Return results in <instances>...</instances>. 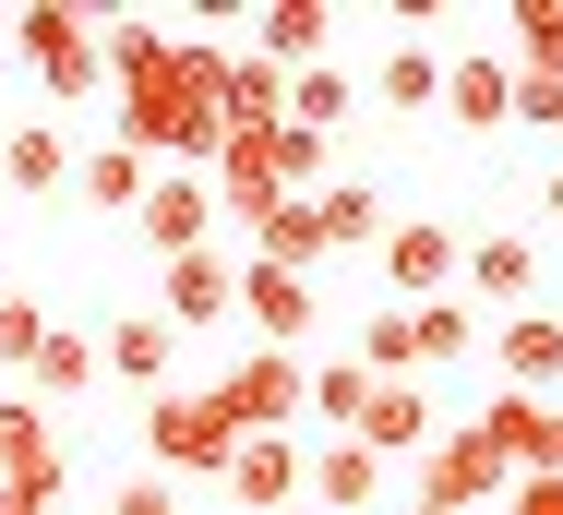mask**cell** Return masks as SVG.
Instances as JSON below:
<instances>
[{
	"label": "cell",
	"mask_w": 563,
	"mask_h": 515,
	"mask_svg": "<svg viewBox=\"0 0 563 515\" xmlns=\"http://www.w3.org/2000/svg\"><path fill=\"white\" fill-rule=\"evenodd\" d=\"M252 48L300 85V73H324V48H336V0H264L252 12Z\"/></svg>",
	"instance_id": "cell-12"
},
{
	"label": "cell",
	"mask_w": 563,
	"mask_h": 515,
	"mask_svg": "<svg viewBox=\"0 0 563 515\" xmlns=\"http://www.w3.org/2000/svg\"><path fill=\"white\" fill-rule=\"evenodd\" d=\"M347 360H360L372 384H420V311H408V300H372L360 336H347Z\"/></svg>",
	"instance_id": "cell-17"
},
{
	"label": "cell",
	"mask_w": 563,
	"mask_h": 515,
	"mask_svg": "<svg viewBox=\"0 0 563 515\" xmlns=\"http://www.w3.org/2000/svg\"><path fill=\"white\" fill-rule=\"evenodd\" d=\"M240 228H252V264H288V276H312V264L336 252L312 193H264V205H240Z\"/></svg>",
	"instance_id": "cell-9"
},
{
	"label": "cell",
	"mask_w": 563,
	"mask_h": 515,
	"mask_svg": "<svg viewBox=\"0 0 563 515\" xmlns=\"http://www.w3.org/2000/svg\"><path fill=\"white\" fill-rule=\"evenodd\" d=\"M60 324H48V300H0V372H36V348H48Z\"/></svg>",
	"instance_id": "cell-28"
},
{
	"label": "cell",
	"mask_w": 563,
	"mask_h": 515,
	"mask_svg": "<svg viewBox=\"0 0 563 515\" xmlns=\"http://www.w3.org/2000/svg\"><path fill=\"white\" fill-rule=\"evenodd\" d=\"M467 360V300H420V372H455Z\"/></svg>",
	"instance_id": "cell-30"
},
{
	"label": "cell",
	"mask_w": 563,
	"mask_h": 515,
	"mask_svg": "<svg viewBox=\"0 0 563 515\" xmlns=\"http://www.w3.org/2000/svg\"><path fill=\"white\" fill-rule=\"evenodd\" d=\"M0 492H24V504L73 492V456H60V431H48L36 396H0Z\"/></svg>",
	"instance_id": "cell-5"
},
{
	"label": "cell",
	"mask_w": 563,
	"mask_h": 515,
	"mask_svg": "<svg viewBox=\"0 0 563 515\" xmlns=\"http://www.w3.org/2000/svg\"><path fill=\"white\" fill-rule=\"evenodd\" d=\"M240 311H252V336H264V348H300V336H312V276H288V264H252V252H240Z\"/></svg>",
	"instance_id": "cell-13"
},
{
	"label": "cell",
	"mask_w": 563,
	"mask_h": 515,
	"mask_svg": "<svg viewBox=\"0 0 563 515\" xmlns=\"http://www.w3.org/2000/svg\"><path fill=\"white\" fill-rule=\"evenodd\" d=\"M347 443H372V456H432V443H444V408H432L420 384H372V419H360Z\"/></svg>",
	"instance_id": "cell-15"
},
{
	"label": "cell",
	"mask_w": 563,
	"mask_h": 515,
	"mask_svg": "<svg viewBox=\"0 0 563 515\" xmlns=\"http://www.w3.org/2000/svg\"><path fill=\"white\" fill-rule=\"evenodd\" d=\"M288 120H300V132H336V120H347V73H336V61L288 85Z\"/></svg>",
	"instance_id": "cell-29"
},
{
	"label": "cell",
	"mask_w": 563,
	"mask_h": 515,
	"mask_svg": "<svg viewBox=\"0 0 563 515\" xmlns=\"http://www.w3.org/2000/svg\"><path fill=\"white\" fill-rule=\"evenodd\" d=\"M312 205H324V240H336V252H384V228H396L372 180H324Z\"/></svg>",
	"instance_id": "cell-21"
},
{
	"label": "cell",
	"mask_w": 563,
	"mask_h": 515,
	"mask_svg": "<svg viewBox=\"0 0 563 515\" xmlns=\"http://www.w3.org/2000/svg\"><path fill=\"white\" fill-rule=\"evenodd\" d=\"M552 408L563 396H516V384H504V396H479V443H492L516 480H552Z\"/></svg>",
	"instance_id": "cell-10"
},
{
	"label": "cell",
	"mask_w": 563,
	"mask_h": 515,
	"mask_svg": "<svg viewBox=\"0 0 563 515\" xmlns=\"http://www.w3.org/2000/svg\"><path fill=\"white\" fill-rule=\"evenodd\" d=\"M372 97H384V108H432V97H444V61H432V48L408 36V48H384V73H372Z\"/></svg>",
	"instance_id": "cell-26"
},
{
	"label": "cell",
	"mask_w": 563,
	"mask_h": 515,
	"mask_svg": "<svg viewBox=\"0 0 563 515\" xmlns=\"http://www.w3.org/2000/svg\"><path fill=\"white\" fill-rule=\"evenodd\" d=\"M516 120H540V132L563 144V85H528V73H516Z\"/></svg>",
	"instance_id": "cell-33"
},
{
	"label": "cell",
	"mask_w": 563,
	"mask_h": 515,
	"mask_svg": "<svg viewBox=\"0 0 563 515\" xmlns=\"http://www.w3.org/2000/svg\"><path fill=\"white\" fill-rule=\"evenodd\" d=\"M552 480H563V408H552Z\"/></svg>",
	"instance_id": "cell-37"
},
{
	"label": "cell",
	"mask_w": 563,
	"mask_h": 515,
	"mask_svg": "<svg viewBox=\"0 0 563 515\" xmlns=\"http://www.w3.org/2000/svg\"><path fill=\"white\" fill-rule=\"evenodd\" d=\"M144 193H156V156H144V144H85V205H132L144 216Z\"/></svg>",
	"instance_id": "cell-23"
},
{
	"label": "cell",
	"mask_w": 563,
	"mask_h": 515,
	"mask_svg": "<svg viewBox=\"0 0 563 515\" xmlns=\"http://www.w3.org/2000/svg\"><path fill=\"white\" fill-rule=\"evenodd\" d=\"M217 408L240 419V431H288V419L312 408V360H300V348H252V360L217 384Z\"/></svg>",
	"instance_id": "cell-4"
},
{
	"label": "cell",
	"mask_w": 563,
	"mask_h": 515,
	"mask_svg": "<svg viewBox=\"0 0 563 515\" xmlns=\"http://www.w3.org/2000/svg\"><path fill=\"white\" fill-rule=\"evenodd\" d=\"M504 504H516V515H563V480H516Z\"/></svg>",
	"instance_id": "cell-34"
},
{
	"label": "cell",
	"mask_w": 563,
	"mask_h": 515,
	"mask_svg": "<svg viewBox=\"0 0 563 515\" xmlns=\"http://www.w3.org/2000/svg\"><path fill=\"white\" fill-rule=\"evenodd\" d=\"M384 504V456H372V443H312V515H372Z\"/></svg>",
	"instance_id": "cell-16"
},
{
	"label": "cell",
	"mask_w": 563,
	"mask_h": 515,
	"mask_svg": "<svg viewBox=\"0 0 563 515\" xmlns=\"http://www.w3.org/2000/svg\"><path fill=\"white\" fill-rule=\"evenodd\" d=\"M504 61H516L528 85H563V0H516V36H504Z\"/></svg>",
	"instance_id": "cell-24"
},
{
	"label": "cell",
	"mask_w": 563,
	"mask_h": 515,
	"mask_svg": "<svg viewBox=\"0 0 563 515\" xmlns=\"http://www.w3.org/2000/svg\"><path fill=\"white\" fill-rule=\"evenodd\" d=\"M492 492H516V468L479 443V419H444V443L420 456V504H455V515H479Z\"/></svg>",
	"instance_id": "cell-7"
},
{
	"label": "cell",
	"mask_w": 563,
	"mask_h": 515,
	"mask_svg": "<svg viewBox=\"0 0 563 515\" xmlns=\"http://www.w3.org/2000/svg\"><path fill=\"white\" fill-rule=\"evenodd\" d=\"M467 288H479V300H528V288H540V252H528L516 228H492V240H467Z\"/></svg>",
	"instance_id": "cell-22"
},
{
	"label": "cell",
	"mask_w": 563,
	"mask_h": 515,
	"mask_svg": "<svg viewBox=\"0 0 563 515\" xmlns=\"http://www.w3.org/2000/svg\"><path fill=\"white\" fill-rule=\"evenodd\" d=\"M12 48L36 61V85L60 108H85L97 85H109V48H97V24L73 12V0H36V12H12Z\"/></svg>",
	"instance_id": "cell-2"
},
{
	"label": "cell",
	"mask_w": 563,
	"mask_h": 515,
	"mask_svg": "<svg viewBox=\"0 0 563 515\" xmlns=\"http://www.w3.org/2000/svg\"><path fill=\"white\" fill-rule=\"evenodd\" d=\"M109 515H180V480H120Z\"/></svg>",
	"instance_id": "cell-32"
},
{
	"label": "cell",
	"mask_w": 563,
	"mask_h": 515,
	"mask_svg": "<svg viewBox=\"0 0 563 515\" xmlns=\"http://www.w3.org/2000/svg\"><path fill=\"white\" fill-rule=\"evenodd\" d=\"M168 360H180V324H168V311H132V324H109V372H120V384L168 396Z\"/></svg>",
	"instance_id": "cell-19"
},
{
	"label": "cell",
	"mask_w": 563,
	"mask_h": 515,
	"mask_svg": "<svg viewBox=\"0 0 563 515\" xmlns=\"http://www.w3.org/2000/svg\"><path fill=\"white\" fill-rule=\"evenodd\" d=\"M540 216H563V156H552V180H540Z\"/></svg>",
	"instance_id": "cell-35"
},
{
	"label": "cell",
	"mask_w": 563,
	"mask_h": 515,
	"mask_svg": "<svg viewBox=\"0 0 563 515\" xmlns=\"http://www.w3.org/2000/svg\"><path fill=\"white\" fill-rule=\"evenodd\" d=\"M156 311L192 336V324H217V311H240V264L228 252H180L168 276H156Z\"/></svg>",
	"instance_id": "cell-14"
},
{
	"label": "cell",
	"mask_w": 563,
	"mask_h": 515,
	"mask_svg": "<svg viewBox=\"0 0 563 515\" xmlns=\"http://www.w3.org/2000/svg\"><path fill=\"white\" fill-rule=\"evenodd\" d=\"M0 180H12V193H60V180H73V132H60V120H24V132L0 144Z\"/></svg>",
	"instance_id": "cell-20"
},
{
	"label": "cell",
	"mask_w": 563,
	"mask_h": 515,
	"mask_svg": "<svg viewBox=\"0 0 563 515\" xmlns=\"http://www.w3.org/2000/svg\"><path fill=\"white\" fill-rule=\"evenodd\" d=\"M97 360H109V348H97V336H85V324H60V336H48V348H36V372H24V384H36V408H48V396H73V384H85V372H97Z\"/></svg>",
	"instance_id": "cell-25"
},
{
	"label": "cell",
	"mask_w": 563,
	"mask_h": 515,
	"mask_svg": "<svg viewBox=\"0 0 563 515\" xmlns=\"http://www.w3.org/2000/svg\"><path fill=\"white\" fill-rule=\"evenodd\" d=\"M217 492H228V504H252V515H300V504H312V456H300V431H240V456H228Z\"/></svg>",
	"instance_id": "cell-3"
},
{
	"label": "cell",
	"mask_w": 563,
	"mask_h": 515,
	"mask_svg": "<svg viewBox=\"0 0 563 515\" xmlns=\"http://www.w3.org/2000/svg\"><path fill=\"white\" fill-rule=\"evenodd\" d=\"M455 276H467V252H455V228H432V216H396L384 228V288L420 311V300H444Z\"/></svg>",
	"instance_id": "cell-8"
},
{
	"label": "cell",
	"mask_w": 563,
	"mask_h": 515,
	"mask_svg": "<svg viewBox=\"0 0 563 515\" xmlns=\"http://www.w3.org/2000/svg\"><path fill=\"white\" fill-rule=\"evenodd\" d=\"M0 515H48V504H24V492H0Z\"/></svg>",
	"instance_id": "cell-36"
},
{
	"label": "cell",
	"mask_w": 563,
	"mask_h": 515,
	"mask_svg": "<svg viewBox=\"0 0 563 515\" xmlns=\"http://www.w3.org/2000/svg\"><path fill=\"white\" fill-rule=\"evenodd\" d=\"M144 456H156V480H228L240 419L217 408V384L205 396H144Z\"/></svg>",
	"instance_id": "cell-1"
},
{
	"label": "cell",
	"mask_w": 563,
	"mask_h": 515,
	"mask_svg": "<svg viewBox=\"0 0 563 515\" xmlns=\"http://www.w3.org/2000/svg\"><path fill=\"white\" fill-rule=\"evenodd\" d=\"M312 419H324V431H360V419H372V372H360V360H324V372H312Z\"/></svg>",
	"instance_id": "cell-27"
},
{
	"label": "cell",
	"mask_w": 563,
	"mask_h": 515,
	"mask_svg": "<svg viewBox=\"0 0 563 515\" xmlns=\"http://www.w3.org/2000/svg\"><path fill=\"white\" fill-rule=\"evenodd\" d=\"M492 372H504V384H516V396H552L563 384V311H504V324H492Z\"/></svg>",
	"instance_id": "cell-11"
},
{
	"label": "cell",
	"mask_w": 563,
	"mask_h": 515,
	"mask_svg": "<svg viewBox=\"0 0 563 515\" xmlns=\"http://www.w3.org/2000/svg\"><path fill=\"white\" fill-rule=\"evenodd\" d=\"M300 515H312V504H300Z\"/></svg>",
	"instance_id": "cell-39"
},
{
	"label": "cell",
	"mask_w": 563,
	"mask_h": 515,
	"mask_svg": "<svg viewBox=\"0 0 563 515\" xmlns=\"http://www.w3.org/2000/svg\"><path fill=\"white\" fill-rule=\"evenodd\" d=\"M408 515H455V504H420V492H408Z\"/></svg>",
	"instance_id": "cell-38"
},
{
	"label": "cell",
	"mask_w": 563,
	"mask_h": 515,
	"mask_svg": "<svg viewBox=\"0 0 563 515\" xmlns=\"http://www.w3.org/2000/svg\"><path fill=\"white\" fill-rule=\"evenodd\" d=\"M217 216H228V193L205 180V168H156V193H144L132 228H144V252H156V264H180V252H205V228H217Z\"/></svg>",
	"instance_id": "cell-6"
},
{
	"label": "cell",
	"mask_w": 563,
	"mask_h": 515,
	"mask_svg": "<svg viewBox=\"0 0 563 515\" xmlns=\"http://www.w3.org/2000/svg\"><path fill=\"white\" fill-rule=\"evenodd\" d=\"M444 108L467 120V132L516 120V61H504V48H467V61H444Z\"/></svg>",
	"instance_id": "cell-18"
},
{
	"label": "cell",
	"mask_w": 563,
	"mask_h": 515,
	"mask_svg": "<svg viewBox=\"0 0 563 515\" xmlns=\"http://www.w3.org/2000/svg\"><path fill=\"white\" fill-rule=\"evenodd\" d=\"M276 193H324V132L276 120Z\"/></svg>",
	"instance_id": "cell-31"
}]
</instances>
